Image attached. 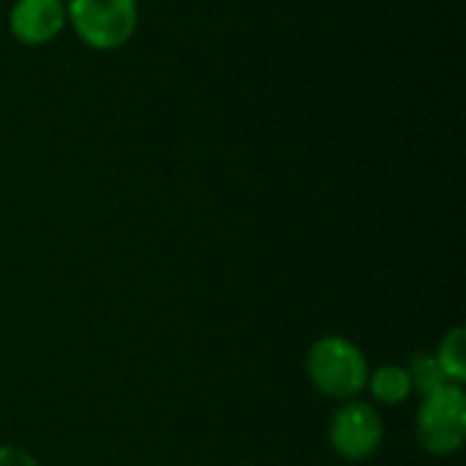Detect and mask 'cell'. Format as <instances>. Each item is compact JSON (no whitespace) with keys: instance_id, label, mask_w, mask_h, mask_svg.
Returning <instances> with one entry per match:
<instances>
[{"instance_id":"cell-1","label":"cell","mask_w":466,"mask_h":466,"mask_svg":"<svg viewBox=\"0 0 466 466\" xmlns=\"http://www.w3.org/2000/svg\"><path fill=\"white\" fill-rule=\"evenodd\" d=\"M306 374L311 385L339 401L355 399L369 382V363L358 344L344 336L319 339L306 355Z\"/></svg>"},{"instance_id":"cell-2","label":"cell","mask_w":466,"mask_h":466,"mask_svg":"<svg viewBox=\"0 0 466 466\" xmlns=\"http://www.w3.org/2000/svg\"><path fill=\"white\" fill-rule=\"evenodd\" d=\"M66 22L85 46L112 52L137 33L139 5L137 0H66Z\"/></svg>"},{"instance_id":"cell-3","label":"cell","mask_w":466,"mask_h":466,"mask_svg":"<svg viewBox=\"0 0 466 466\" xmlns=\"http://www.w3.org/2000/svg\"><path fill=\"white\" fill-rule=\"evenodd\" d=\"M466 396L461 385H442L423 396L418 412V442L431 456H451L464 445Z\"/></svg>"},{"instance_id":"cell-4","label":"cell","mask_w":466,"mask_h":466,"mask_svg":"<svg viewBox=\"0 0 466 466\" xmlns=\"http://www.w3.org/2000/svg\"><path fill=\"white\" fill-rule=\"evenodd\" d=\"M385 429L374 404L347 401L330 420V445L347 461H366L382 445Z\"/></svg>"},{"instance_id":"cell-5","label":"cell","mask_w":466,"mask_h":466,"mask_svg":"<svg viewBox=\"0 0 466 466\" xmlns=\"http://www.w3.org/2000/svg\"><path fill=\"white\" fill-rule=\"evenodd\" d=\"M8 27L14 38L25 46H44L60 35L66 27L63 0H16L8 14Z\"/></svg>"},{"instance_id":"cell-6","label":"cell","mask_w":466,"mask_h":466,"mask_svg":"<svg viewBox=\"0 0 466 466\" xmlns=\"http://www.w3.org/2000/svg\"><path fill=\"white\" fill-rule=\"evenodd\" d=\"M366 385H369L371 396L380 404H388V407L407 401L410 393H412V382H410V374H407L404 366H382L380 371L369 374Z\"/></svg>"},{"instance_id":"cell-7","label":"cell","mask_w":466,"mask_h":466,"mask_svg":"<svg viewBox=\"0 0 466 466\" xmlns=\"http://www.w3.org/2000/svg\"><path fill=\"white\" fill-rule=\"evenodd\" d=\"M437 363L442 366L448 382L453 385H464L466 380V330L464 328H453L442 344H440V352L434 355Z\"/></svg>"},{"instance_id":"cell-8","label":"cell","mask_w":466,"mask_h":466,"mask_svg":"<svg viewBox=\"0 0 466 466\" xmlns=\"http://www.w3.org/2000/svg\"><path fill=\"white\" fill-rule=\"evenodd\" d=\"M407 374H410L412 390H418L420 396H429L440 390L442 385H448V377L434 355H415L412 363L407 366Z\"/></svg>"},{"instance_id":"cell-9","label":"cell","mask_w":466,"mask_h":466,"mask_svg":"<svg viewBox=\"0 0 466 466\" xmlns=\"http://www.w3.org/2000/svg\"><path fill=\"white\" fill-rule=\"evenodd\" d=\"M0 466H38V461L16 445H0Z\"/></svg>"}]
</instances>
